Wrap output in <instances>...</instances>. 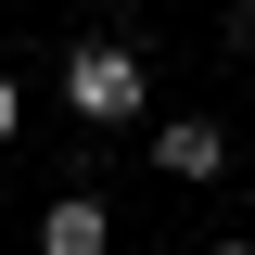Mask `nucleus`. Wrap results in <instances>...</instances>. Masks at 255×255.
I'll use <instances>...</instances> for the list:
<instances>
[{
    "label": "nucleus",
    "instance_id": "nucleus-4",
    "mask_svg": "<svg viewBox=\"0 0 255 255\" xmlns=\"http://www.w3.org/2000/svg\"><path fill=\"white\" fill-rule=\"evenodd\" d=\"M13 128H26V77L0 64V140H13Z\"/></svg>",
    "mask_w": 255,
    "mask_h": 255
},
{
    "label": "nucleus",
    "instance_id": "nucleus-3",
    "mask_svg": "<svg viewBox=\"0 0 255 255\" xmlns=\"http://www.w3.org/2000/svg\"><path fill=\"white\" fill-rule=\"evenodd\" d=\"M102 243H115L102 191H51V204H38V255H102Z\"/></svg>",
    "mask_w": 255,
    "mask_h": 255
},
{
    "label": "nucleus",
    "instance_id": "nucleus-1",
    "mask_svg": "<svg viewBox=\"0 0 255 255\" xmlns=\"http://www.w3.org/2000/svg\"><path fill=\"white\" fill-rule=\"evenodd\" d=\"M140 102H153V51L140 38H77L64 51V115L77 128H128Z\"/></svg>",
    "mask_w": 255,
    "mask_h": 255
},
{
    "label": "nucleus",
    "instance_id": "nucleus-2",
    "mask_svg": "<svg viewBox=\"0 0 255 255\" xmlns=\"http://www.w3.org/2000/svg\"><path fill=\"white\" fill-rule=\"evenodd\" d=\"M153 179H179V191L230 179V128L217 115H153Z\"/></svg>",
    "mask_w": 255,
    "mask_h": 255
}]
</instances>
